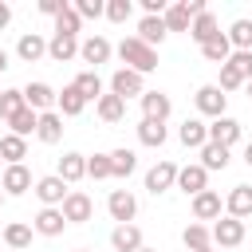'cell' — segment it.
<instances>
[{"label":"cell","instance_id":"obj_33","mask_svg":"<svg viewBox=\"0 0 252 252\" xmlns=\"http://www.w3.org/2000/svg\"><path fill=\"white\" fill-rule=\"evenodd\" d=\"M224 35H228L232 51H252V20H244V16H240V20H232Z\"/></svg>","mask_w":252,"mask_h":252},{"label":"cell","instance_id":"obj_45","mask_svg":"<svg viewBox=\"0 0 252 252\" xmlns=\"http://www.w3.org/2000/svg\"><path fill=\"white\" fill-rule=\"evenodd\" d=\"M240 75H244V83H252V51H232V59H228Z\"/></svg>","mask_w":252,"mask_h":252},{"label":"cell","instance_id":"obj_57","mask_svg":"<svg viewBox=\"0 0 252 252\" xmlns=\"http://www.w3.org/2000/svg\"><path fill=\"white\" fill-rule=\"evenodd\" d=\"M205 252H213V248H205Z\"/></svg>","mask_w":252,"mask_h":252},{"label":"cell","instance_id":"obj_53","mask_svg":"<svg viewBox=\"0 0 252 252\" xmlns=\"http://www.w3.org/2000/svg\"><path fill=\"white\" fill-rule=\"evenodd\" d=\"M142 252H158V248H142Z\"/></svg>","mask_w":252,"mask_h":252},{"label":"cell","instance_id":"obj_16","mask_svg":"<svg viewBox=\"0 0 252 252\" xmlns=\"http://www.w3.org/2000/svg\"><path fill=\"white\" fill-rule=\"evenodd\" d=\"M240 134H244V126H240L236 118H228V114L209 122V142H217V146H228V150H232V146L240 142Z\"/></svg>","mask_w":252,"mask_h":252},{"label":"cell","instance_id":"obj_20","mask_svg":"<svg viewBox=\"0 0 252 252\" xmlns=\"http://www.w3.org/2000/svg\"><path fill=\"white\" fill-rule=\"evenodd\" d=\"M110 248H114V252H142V248H146V244H142V228H138V224H114Z\"/></svg>","mask_w":252,"mask_h":252},{"label":"cell","instance_id":"obj_42","mask_svg":"<svg viewBox=\"0 0 252 252\" xmlns=\"http://www.w3.org/2000/svg\"><path fill=\"white\" fill-rule=\"evenodd\" d=\"M134 16V0H106V20L110 24H126Z\"/></svg>","mask_w":252,"mask_h":252},{"label":"cell","instance_id":"obj_12","mask_svg":"<svg viewBox=\"0 0 252 252\" xmlns=\"http://www.w3.org/2000/svg\"><path fill=\"white\" fill-rule=\"evenodd\" d=\"M0 189H4V197H20V193L35 189V181H32V169H28V165H4Z\"/></svg>","mask_w":252,"mask_h":252},{"label":"cell","instance_id":"obj_43","mask_svg":"<svg viewBox=\"0 0 252 252\" xmlns=\"http://www.w3.org/2000/svg\"><path fill=\"white\" fill-rule=\"evenodd\" d=\"M217 87L228 94V91H240V87H248V83H244V75H240L232 63H224V67H220V83H217Z\"/></svg>","mask_w":252,"mask_h":252},{"label":"cell","instance_id":"obj_39","mask_svg":"<svg viewBox=\"0 0 252 252\" xmlns=\"http://www.w3.org/2000/svg\"><path fill=\"white\" fill-rule=\"evenodd\" d=\"M110 169H114V177H130L134 169H138V154L134 150H110Z\"/></svg>","mask_w":252,"mask_h":252},{"label":"cell","instance_id":"obj_28","mask_svg":"<svg viewBox=\"0 0 252 252\" xmlns=\"http://www.w3.org/2000/svg\"><path fill=\"white\" fill-rule=\"evenodd\" d=\"M165 138H169L165 122H154V118H142V122H138V142H142V146L161 150V146H165Z\"/></svg>","mask_w":252,"mask_h":252},{"label":"cell","instance_id":"obj_5","mask_svg":"<svg viewBox=\"0 0 252 252\" xmlns=\"http://www.w3.org/2000/svg\"><path fill=\"white\" fill-rule=\"evenodd\" d=\"M32 193L39 197V205H43V209H59V205L67 201L71 185H67L59 173H47V177H39V181H35V189H32Z\"/></svg>","mask_w":252,"mask_h":252},{"label":"cell","instance_id":"obj_36","mask_svg":"<svg viewBox=\"0 0 252 252\" xmlns=\"http://www.w3.org/2000/svg\"><path fill=\"white\" fill-rule=\"evenodd\" d=\"M161 20H165V28H169V32H185V35H189V28H193V16L185 12V4H181V0H177V4H169Z\"/></svg>","mask_w":252,"mask_h":252},{"label":"cell","instance_id":"obj_29","mask_svg":"<svg viewBox=\"0 0 252 252\" xmlns=\"http://www.w3.org/2000/svg\"><path fill=\"white\" fill-rule=\"evenodd\" d=\"M24 158H28V138L4 134V138H0V161H4V165H24Z\"/></svg>","mask_w":252,"mask_h":252},{"label":"cell","instance_id":"obj_47","mask_svg":"<svg viewBox=\"0 0 252 252\" xmlns=\"http://www.w3.org/2000/svg\"><path fill=\"white\" fill-rule=\"evenodd\" d=\"M165 8H169L165 0H142V12L146 16H165Z\"/></svg>","mask_w":252,"mask_h":252},{"label":"cell","instance_id":"obj_9","mask_svg":"<svg viewBox=\"0 0 252 252\" xmlns=\"http://www.w3.org/2000/svg\"><path fill=\"white\" fill-rule=\"evenodd\" d=\"M59 209H63L67 224H87V220L94 217V201H91L83 189H71V193H67V201H63Z\"/></svg>","mask_w":252,"mask_h":252},{"label":"cell","instance_id":"obj_49","mask_svg":"<svg viewBox=\"0 0 252 252\" xmlns=\"http://www.w3.org/2000/svg\"><path fill=\"white\" fill-rule=\"evenodd\" d=\"M8 67H12V63H8V51H4V47H0V75H4V71H8Z\"/></svg>","mask_w":252,"mask_h":252},{"label":"cell","instance_id":"obj_10","mask_svg":"<svg viewBox=\"0 0 252 252\" xmlns=\"http://www.w3.org/2000/svg\"><path fill=\"white\" fill-rule=\"evenodd\" d=\"M110 55H114V43H110L106 35H87V39L79 43V59L91 63V71H98V63H106Z\"/></svg>","mask_w":252,"mask_h":252},{"label":"cell","instance_id":"obj_18","mask_svg":"<svg viewBox=\"0 0 252 252\" xmlns=\"http://www.w3.org/2000/svg\"><path fill=\"white\" fill-rule=\"evenodd\" d=\"M16 55H20V63H39V59L47 55V39H43L39 32H24V35L16 39Z\"/></svg>","mask_w":252,"mask_h":252},{"label":"cell","instance_id":"obj_21","mask_svg":"<svg viewBox=\"0 0 252 252\" xmlns=\"http://www.w3.org/2000/svg\"><path fill=\"white\" fill-rule=\"evenodd\" d=\"M79 43H83V39H75V35H55V32H51V39H47V59H51V63H71V59L79 55Z\"/></svg>","mask_w":252,"mask_h":252},{"label":"cell","instance_id":"obj_31","mask_svg":"<svg viewBox=\"0 0 252 252\" xmlns=\"http://www.w3.org/2000/svg\"><path fill=\"white\" fill-rule=\"evenodd\" d=\"M181 244L189 248V252H205V248H213V228L209 224H185V232H181Z\"/></svg>","mask_w":252,"mask_h":252},{"label":"cell","instance_id":"obj_2","mask_svg":"<svg viewBox=\"0 0 252 252\" xmlns=\"http://www.w3.org/2000/svg\"><path fill=\"white\" fill-rule=\"evenodd\" d=\"M193 106H197V114L201 118H224V106H228V94L217 87V83H205V87H197V94H193Z\"/></svg>","mask_w":252,"mask_h":252},{"label":"cell","instance_id":"obj_44","mask_svg":"<svg viewBox=\"0 0 252 252\" xmlns=\"http://www.w3.org/2000/svg\"><path fill=\"white\" fill-rule=\"evenodd\" d=\"M83 20H98V16H106V0H75L71 4Z\"/></svg>","mask_w":252,"mask_h":252},{"label":"cell","instance_id":"obj_32","mask_svg":"<svg viewBox=\"0 0 252 252\" xmlns=\"http://www.w3.org/2000/svg\"><path fill=\"white\" fill-rule=\"evenodd\" d=\"M201 55L209 59V63H217V67H224L228 59H232V43H228V35L220 32V35H213L205 47H201Z\"/></svg>","mask_w":252,"mask_h":252},{"label":"cell","instance_id":"obj_37","mask_svg":"<svg viewBox=\"0 0 252 252\" xmlns=\"http://www.w3.org/2000/svg\"><path fill=\"white\" fill-rule=\"evenodd\" d=\"M79 32H83V16L67 4V8L55 16V35H75V39H79Z\"/></svg>","mask_w":252,"mask_h":252},{"label":"cell","instance_id":"obj_52","mask_svg":"<svg viewBox=\"0 0 252 252\" xmlns=\"http://www.w3.org/2000/svg\"><path fill=\"white\" fill-rule=\"evenodd\" d=\"M0 205H4V189H0Z\"/></svg>","mask_w":252,"mask_h":252},{"label":"cell","instance_id":"obj_11","mask_svg":"<svg viewBox=\"0 0 252 252\" xmlns=\"http://www.w3.org/2000/svg\"><path fill=\"white\" fill-rule=\"evenodd\" d=\"M220 217H224V201H220L217 189H205V193L193 197V220H197V224H205V220H220Z\"/></svg>","mask_w":252,"mask_h":252},{"label":"cell","instance_id":"obj_1","mask_svg":"<svg viewBox=\"0 0 252 252\" xmlns=\"http://www.w3.org/2000/svg\"><path fill=\"white\" fill-rule=\"evenodd\" d=\"M114 55L130 67V71H138V75H150V71H158V47H150V43H142L138 35H126L118 47H114Z\"/></svg>","mask_w":252,"mask_h":252},{"label":"cell","instance_id":"obj_46","mask_svg":"<svg viewBox=\"0 0 252 252\" xmlns=\"http://www.w3.org/2000/svg\"><path fill=\"white\" fill-rule=\"evenodd\" d=\"M35 8H39V12H43V16H51V20H55V16H59V12H63V8H67V0H39V4H35Z\"/></svg>","mask_w":252,"mask_h":252},{"label":"cell","instance_id":"obj_19","mask_svg":"<svg viewBox=\"0 0 252 252\" xmlns=\"http://www.w3.org/2000/svg\"><path fill=\"white\" fill-rule=\"evenodd\" d=\"M32 228H35L39 236H63L67 217H63V209H39V213L32 217Z\"/></svg>","mask_w":252,"mask_h":252},{"label":"cell","instance_id":"obj_3","mask_svg":"<svg viewBox=\"0 0 252 252\" xmlns=\"http://www.w3.org/2000/svg\"><path fill=\"white\" fill-rule=\"evenodd\" d=\"M110 94H118L122 102L142 98V94H146V75H138V71H130V67H118V71L110 75Z\"/></svg>","mask_w":252,"mask_h":252},{"label":"cell","instance_id":"obj_4","mask_svg":"<svg viewBox=\"0 0 252 252\" xmlns=\"http://www.w3.org/2000/svg\"><path fill=\"white\" fill-rule=\"evenodd\" d=\"M177 161H169V158H161L158 165H150L146 169V193H154V197H161V193H169L173 185H177Z\"/></svg>","mask_w":252,"mask_h":252},{"label":"cell","instance_id":"obj_55","mask_svg":"<svg viewBox=\"0 0 252 252\" xmlns=\"http://www.w3.org/2000/svg\"><path fill=\"white\" fill-rule=\"evenodd\" d=\"M0 240H4V228H0Z\"/></svg>","mask_w":252,"mask_h":252},{"label":"cell","instance_id":"obj_14","mask_svg":"<svg viewBox=\"0 0 252 252\" xmlns=\"http://www.w3.org/2000/svg\"><path fill=\"white\" fill-rule=\"evenodd\" d=\"M142 118H154V122H165L169 114H173V98L165 94V91H146L142 98Z\"/></svg>","mask_w":252,"mask_h":252},{"label":"cell","instance_id":"obj_26","mask_svg":"<svg viewBox=\"0 0 252 252\" xmlns=\"http://www.w3.org/2000/svg\"><path fill=\"white\" fill-rule=\"evenodd\" d=\"M165 35H169V28H165V20H161V16H142V20H138V39H142V43L158 47Z\"/></svg>","mask_w":252,"mask_h":252},{"label":"cell","instance_id":"obj_8","mask_svg":"<svg viewBox=\"0 0 252 252\" xmlns=\"http://www.w3.org/2000/svg\"><path fill=\"white\" fill-rule=\"evenodd\" d=\"M173 189H181L185 197H197V193H205L209 189V169L201 165V161H193V165H181L177 169V185Z\"/></svg>","mask_w":252,"mask_h":252},{"label":"cell","instance_id":"obj_50","mask_svg":"<svg viewBox=\"0 0 252 252\" xmlns=\"http://www.w3.org/2000/svg\"><path fill=\"white\" fill-rule=\"evenodd\" d=\"M244 165H248V169H252V142H248V146H244Z\"/></svg>","mask_w":252,"mask_h":252},{"label":"cell","instance_id":"obj_13","mask_svg":"<svg viewBox=\"0 0 252 252\" xmlns=\"http://www.w3.org/2000/svg\"><path fill=\"white\" fill-rule=\"evenodd\" d=\"M244 240V220H236V217H220V220H213V244H220V248H236Z\"/></svg>","mask_w":252,"mask_h":252},{"label":"cell","instance_id":"obj_22","mask_svg":"<svg viewBox=\"0 0 252 252\" xmlns=\"http://www.w3.org/2000/svg\"><path fill=\"white\" fill-rule=\"evenodd\" d=\"M55 173L67 181V185H75V181H83L87 177V154H75V150H67L63 158H59V165H55Z\"/></svg>","mask_w":252,"mask_h":252},{"label":"cell","instance_id":"obj_17","mask_svg":"<svg viewBox=\"0 0 252 252\" xmlns=\"http://www.w3.org/2000/svg\"><path fill=\"white\" fill-rule=\"evenodd\" d=\"M224 213L236 220H248L252 217V185H232L224 197Z\"/></svg>","mask_w":252,"mask_h":252},{"label":"cell","instance_id":"obj_40","mask_svg":"<svg viewBox=\"0 0 252 252\" xmlns=\"http://www.w3.org/2000/svg\"><path fill=\"white\" fill-rule=\"evenodd\" d=\"M28 102H24V91H16V87H8L4 94H0V122H12L20 110H24Z\"/></svg>","mask_w":252,"mask_h":252},{"label":"cell","instance_id":"obj_48","mask_svg":"<svg viewBox=\"0 0 252 252\" xmlns=\"http://www.w3.org/2000/svg\"><path fill=\"white\" fill-rule=\"evenodd\" d=\"M8 24H12V8H8V4H0V32H4Z\"/></svg>","mask_w":252,"mask_h":252},{"label":"cell","instance_id":"obj_24","mask_svg":"<svg viewBox=\"0 0 252 252\" xmlns=\"http://www.w3.org/2000/svg\"><path fill=\"white\" fill-rule=\"evenodd\" d=\"M55 106H59L63 118H79V114L87 110V98H83V91H79L75 83H67V87L59 91V102H55Z\"/></svg>","mask_w":252,"mask_h":252},{"label":"cell","instance_id":"obj_51","mask_svg":"<svg viewBox=\"0 0 252 252\" xmlns=\"http://www.w3.org/2000/svg\"><path fill=\"white\" fill-rule=\"evenodd\" d=\"M244 91H248V98H252V83H248V87H244Z\"/></svg>","mask_w":252,"mask_h":252},{"label":"cell","instance_id":"obj_41","mask_svg":"<svg viewBox=\"0 0 252 252\" xmlns=\"http://www.w3.org/2000/svg\"><path fill=\"white\" fill-rule=\"evenodd\" d=\"M87 177H91V181H106V177H114V169H110V154H94V158H87Z\"/></svg>","mask_w":252,"mask_h":252},{"label":"cell","instance_id":"obj_56","mask_svg":"<svg viewBox=\"0 0 252 252\" xmlns=\"http://www.w3.org/2000/svg\"><path fill=\"white\" fill-rule=\"evenodd\" d=\"M79 252H91V248H79Z\"/></svg>","mask_w":252,"mask_h":252},{"label":"cell","instance_id":"obj_30","mask_svg":"<svg viewBox=\"0 0 252 252\" xmlns=\"http://www.w3.org/2000/svg\"><path fill=\"white\" fill-rule=\"evenodd\" d=\"M32 224H24V220H12V224H4V244H8V252H28V244H32Z\"/></svg>","mask_w":252,"mask_h":252},{"label":"cell","instance_id":"obj_23","mask_svg":"<svg viewBox=\"0 0 252 252\" xmlns=\"http://www.w3.org/2000/svg\"><path fill=\"white\" fill-rule=\"evenodd\" d=\"M35 138H39L43 146H59V142H63V114H59V110L39 114V130H35Z\"/></svg>","mask_w":252,"mask_h":252},{"label":"cell","instance_id":"obj_54","mask_svg":"<svg viewBox=\"0 0 252 252\" xmlns=\"http://www.w3.org/2000/svg\"><path fill=\"white\" fill-rule=\"evenodd\" d=\"M0 177H4V161H0Z\"/></svg>","mask_w":252,"mask_h":252},{"label":"cell","instance_id":"obj_25","mask_svg":"<svg viewBox=\"0 0 252 252\" xmlns=\"http://www.w3.org/2000/svg\"><path fill=\"white\" fill-rule=\"evenodd\" d=\"M213 35H220V24H217V16H213V12H201V16L193 20V28H189V39H193L197 47H205Z\"/></svg>","mask_w":252,"mask_h":252},{"label":"cell","instance_id":"obj_34","mask_svg":"<svg viewBox=\"0 0 252 252\" xmlns=\"http://www.w3.org/2000/svg\"><path fill=\"white\" fill-rule=\"evenodd\" d=\"M75 87L83 91V98H87V102H98V98L106 94V91H102V79H98V71H91V67L75 75Z\"/></svg>","mask_w":252,"mask_h":252},{"label":"cell","instance_id":"obj_15","mask_svg":"<svg viewBox=\"0 0 252 252\" xmlns=\"http://www.w3.org/2000/svg\"><path fill=\"white\" fill-rule=\"evenodd\" d=\"M177 142H181L185 150H197V154H201V146L209 142V122H205V118H185V122L177 126Z\"/></svg>","mask_w":252,"mask_h":252},{"label":"cell","instance_id":"obj_7","mask_svg":"<svg viewBox=\"0 0 252 252\" xmlns=\"http://www.w3.org/2000/svg\"><path fill=\"white\" fill-rule=\"evenodd\" d=\"M106 213H110V220H118V224H134V217H138V197H134L130 189H114V193L106 197Z\"/></svg>","mask_w":252,"mask_h":252},{"label":"cell","instance_id":"obj_6","mask_svg":"<svg viewBox=\"0 0 252 252\" xmlns=\"http://www.w3.org/2000/svg\"><path fill=\"white\" fill-rule=\"evenodd\" d=\"M20 91H24V102H28L35 114L55 110V102H59V91H51V83H43V79H35V83H28V87H20Z\"/></svg>","mask_w":252,"mask_h":252},{"label":"cell","instance_id":"obj_35","mask_svg":"<svg viewBox=\"0 0 252 252\" xmlns=\"http://www.w3.org/2000/svg\"><path fill=\"white\" fill-rule=\"evenodd\" d=\"M228 158H232L228 146H217V142H205V146H201V165H205L209 173H213V169H224Z\"/></svg>","mask_w":252,"mask_h":252},{"label":"cell","instance_id":"obj_58","mask_svg":"<svg viewBox=\"0 0 252 252\" xmlns=\"http://www.w3.org/2000/svg\"><path fill=\"white\" fill-rule=\"evenodd\" d=\"M0 94H4V87H0Z\"/></svg>","mask_w":252,"mask_h":252},{"label":"cell","instance_id":"obj_27","mask_svg":"<svg viewBox=\"0 0 252 252\" xmlns=\"http://www.w3.org/2000/svg\"><path fill=\"white\" fill-rule=\"evenodd\" d=\"M94 114H98L106 126H114V122H122V118H126V102H122L118 94H110V91H106V94L94 102Z\"/></svg>","mask_w":252,"mask_h":252},{"label":"cell","instance_id":"obj_38","mask_svg":"<svg viewBox=\"0 0 252 252\" xmlns=\"http://www.w3.org/2000/svg\"><path fill=\"white\" fill-rule=\"evenodd\" d=\"M8 126H12L8 134H16V138H28V134H35V130H39V114H35L32 106H24V110H20V114H16Z\"/></svg>","mask_w":252,"mask_h":252}]
</instances>
